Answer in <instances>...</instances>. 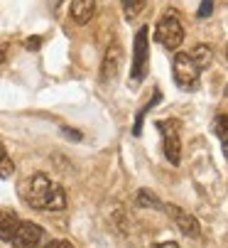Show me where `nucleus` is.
Returning a JSON list of instances; mask_svg holds the SVG:
<instances>
[{"mask_svg":"<svg viewBox=\"0 0 228 248\" xmlns=\"http://www.w3.org/2000/svg\"><path fill=\"white\" fill-rule=\"evenodd\" d=\"M22 199L32 206V209H47V211H61L66 206V192L61 185H57L54 180L45 172H34L30 180L20 187Z\"/></svg>","mask_w":228,"mask_h":248,"instance_id":"1","label":"nucleus"},{"mask_svg":"<svg viewBox=\"0 0 228 248\" xmlns=\"http://www.w3.org/2000/svg\"><path fill=\"white\" fill-rule=\"evenodd\" d=\"M155 40H157V45H162L169 52H174L184 42V27H182V22H179L174 10H167L160 17V22L155 27Z\"/></svg>","mask_w":228,"mask_h":248,"instance_id":"2","label":"nucleus"},{"mask_svg":"<svg viewBox=\"0 0 228 248\" xmlns=\"http://www.w3.org/2000/svg\"><path fill=\"white\" fill-rule=\"evenodd\" d=\"M172 74H174V81H177V86H179L182 91H197V89H199V69H197V64L192 62L189 52L174 54Z\"/></svg>","mask_w":228,"mask_h":248,"instance_id":"3","label":"nucleus"},{"mask_svg":"<svg viewBox=\"0 0 228 248\" xmlns=\"http://www.w3.org/2000/svg\"><path fill=\"white\" fill-rule=\"evenodd\" d=\"M147 27H140L137 34H135V45H133V66H130V86H137L142 79H145V72H147V57H150V49H147Z\"/></svg>","mask_w":228,"mask_h":248,"instance_id":"4","label":"nucleus"},{"mask_svg":"<svg viewBox=\"0 0 228 248\" xmlns=\"http://www.w3.org/2000/svg\"><path fill=\"white\" fill-rule=\"evenodd\" d=\"M157 130L162 133V145H165V157L169 165L182 162V138H179V121H160Z\"/></svg>","mask_w":228,"mask_h":248,"instance_id":"5","label":"nucleus"},{"mask_svg":"<svg viewBox=\"0 0 228 248\" xmlns=\"http://www.w3.org/2000/svg\"><path fill=\"white\" fill-rule=\"evenodd\" d=\"M121 64H123V47H121L118 40H113L106 47V54H103V62H101V81L103 84H110L113 79L118 77Z\"/></svg>","mask_w":228,"mask_h":248,"instance_id":"6","label":"nucleus"},{"mask_svg":"<svg viewBox=\"0 0 228 248\" xmlns=\"http://www.w3.org/2000/svg\"><path fill=\"white\" fill-rule=\"evenodd\" d=\"M165 211L172 217V221L177 224V229L184 236H189V238H199L201 236V224H199V219L194 214H189V211H184L177 204H165Z\"/></svg>","mask_w":228,"mask_h":248,"instance_id":"7","label":"nucleus"},{"mask_svg":"<svg viewBox=\"0 0 228 248\" xmlns=\"http://www.w3.org/2000/svg\"><path fill=\"white\" fill-rule=\"evenodd\" d=\"M45 236V229L40 224H32V221H20L15 236H13V248H40Z\"/></svg>","mask_w":228,"mask_h":248,"instance_id":"8","label":"nucleus"},{"mask_svg":"<svg viewBox=\"0 0 228 248\" xmlns=\"http://www.w3.org/2000/svg\"><path fill=\"white\" fill-rule=\"evenodd\" d=\"M69 13H71V20L76 25H86L96 15V0H71Z\"/></svg>","mask_w":228,"mask_h":248,"instance_id":"9","label":"nucleus"},{"mask_svg":"<svg viewBox=\"0 0 228 248\" xmlns=\"http://www.w3.org/2000/svg\"><path fill=\"white\" fill-rule=\"evenodd\" d=\"M20 226V219L15 211H5V209H0V241H13L15 231Z\"/></svg>","mask_w":228,"mask_h":248,"instance_id":"10","label":"nucleus"},{"mask_svg":"<svg viewBox=\"0 0 228 248\" xmlns=\"http://www.w3.org/2000/svg\"><path fill=\"white\" fill-rule=\"evenodd\" d=\"M213 133L221 140V148H223V157L228 160V113H218L213 121Z\"/></svg>","mask_w":228,"mask_h":248,"instance_id":"11","label":"nucleus"},{"mask_svg":"<svg viewBox=\"0 0 228 248\" xmlns=\"http://www.w3.org/2000/svg\"><path fill=\"white\" fill-rule=\"evenodd\" d=\"M135 204L142 206V209H157V211H165V204L160 202V197L152 192V189H140L135 194Z\"/></svg>","mask_w":228,"mask_h":248,"instance_id":"12","label":"nucleus"},{"mask_svg":"<svg viewBox=\"0 0 228 248\" xmlns=\"http://www.w3.org/2000/svg\"><path fill=\"white\" fill-rule=\"evenodd\" d=\"M189 57H192V62L197 64V69L201 72V69H206V66L211 64V47H206V45H197L192 52H189Z\"/></svg>","mask_w":228,"mask_h":248,"instance_id":"13","label":"nucleus"},{"mask_svg":"<svg viewBox=\"0 0 228 248\" xmlns=\"http://www.w3.org/2000/svg\"><path fill=\"white\" fill-rule=\"evenodd\" d=\"M160 98H162V93L160 91H155V98H152L147 106H142V108L137 111V116H135V128H133V135L135 138H140V133H142V121H145V116L150 113V108H152V106H157L160 103Z\"/></svg>","mask_w":228,"mask_h":248,"instance_id":"14","label":"nucleus"},{"mask_svg":"<svg viewBox=\"0 0 228 248\" xmlns=\"http://www.w3.org/2000/svg\"><path fill=\"white\" fill-rule=\"evenodd\" d=\"M145 5H147V0H121V8H123V15L128 17V20H133V17H137L142 10H145Z\"/></svg>","mask_w":228,"mask_h":248,"instance_id":"15","label":"nucleus"},{"mask_svg":"<svg viewBox=\"0 0 228 248\" xmlns=\"http://www.w3.org/2000/svg\"><path fill=\"white\" fill-rule=\"evenodd\" d=\"M13 172H15V162L10 160V155L0 157V177H3V180H10Z\"/></svg>","mask_w":228,"mask_h":248,"instance_id":"16","label":"nucleus"},{"mask_svg":"<svg viewBox=\"0 0 228 248\" xmlns=\"http://www.w3.org/2000/svg\"><path fill=\"white\" fill-rule=\"evenodd\" d=\"M61 135H64L66 140H74V143H81V140H84V133H81V130L69 128V125H61Z\"/></svg>","mask_w":228,"mask_h":248,"instance_id":"17","label":"nucleus"},{"mask_svg":"<svg viewBox=\"0 0 228 248\" xmlns=\"http://www.w3.org/2000/svg\"><path fill=\"white\" fill-rule=\"evenodd\" d=\"M211 10H213V0H201V5H199V10H197V17H209L211 15Z\"/></svg>","mask_w":228,"mask_h":248,"instance_id":"18","label":"nucleus"},{"mask_svg":"<svg viewBox=\"0 0 228 248\" xmlns=\"http://www.w3.org/2000/svg\"><path fill=\"white\" fill-rule=\"evenodd\" d=\"M40 47H42V37H40V34H32V37L25 40V49H30V52H37Z\"/></svg>","mask_w":228,"mask_h":248,"instance_id":"19","label":"nucleus"},{"mask_svg":"<svg viewBox=\"0 0 228 248\" xmlns=\"http://www.w3.org/2000/svg\"><path fill=\"white\" fill-rule=\"evenodd\" d=\"M152 248H179V243H174V241H162V243H155Z\"/></svg>","mask_w":228,"mask_h":248,"instance_id":"20","label":"nucleus"},{"mask_svg":"<svg viewBox=\"0 0 228 248\" xmlns=\"http://www.w3.org/2000/svg\"><path fill=\"white\" fill-rule=\"evenodd\" d=\"M57 248H74L69 241H57Z\"/></svg>","mask_w":228,"mask_h":248,"instance_id":"21","label":"nucleus"},{"mask_svg":"<svg viewBox=\"0 0 228 248\" xmlns=\"http://www.w3.org/2000/svg\"><path fill=\"white\" fill-rule=\"evenodd\" d=\"M8 155V150H5V145H3V140H0V157H5Z\"/></svg>","mask_w":228,"mask_h":248,"instance_id":"22","label":"nucleus"},{"mask_svg":"<svg viewBox=\"0 0 228 248\" xmlns=\"http://www.w3.org/2000/svg\"><path fill=\"white\" fill-rule=\"evenodd\" d=\"M42 248H57V241H49V243H45Z\"/></svg>","mask_w":228,"mask_h":248,"instance_id":"23","label":"nucleus"},{"mask_svg":"<svg viewBox=\"0 0 228 248\" xmlns=\"http://www.w3.org/2000/svg\"><path fill=\"white\" fill-rule=\"evenodd\" d=\"M5 52H8L5 47H0V62H3V59H5Z\"/></svg>","mask_w":228,"mask_h":248,"instance_id":"24","label":"nucleus"},{"mask_svg":"<svg viewBox=\"0 0 228 248\" xmlns=\"http://www.w3.org/2000/svg\"><path fill=\"white\" fill-rule=\"evenodd\" d=\"M226 62H228V45H226Z\"/></svg>","mask_w":228,"mask_h":248,"instance_id":"25","label":"nucleus"},{"mask_svg":"<svg viewBox=\"0 0 228 248\" xmlns=\"http://www.w3.org/2000/svg\"><path fill=\"white\" fill-rule=\"evenodd\" d=\"M223 93H226V98H228V86H226V91H223Z\"/></svg>","mask_w":228,"mask_h":248,"instance_id":"26","label":"nucleus"}]
</instances>
